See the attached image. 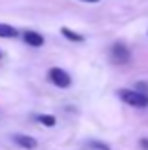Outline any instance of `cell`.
<instances>
[{"instance_id":"4","label":"cell","mask_w":148,"mask_h":150,"mask_svg":"<svg viewBox=\"0 0 148 150\" xmlns=\"http://www.w3.org/2000/svg\"><path fill=\"white\" fill-rule=\"evenodd\" d=\"M13 141H15V144H19L21 148H27V150L36 148V141H34L32 137H29V135H15Z\"/></svg>"},{"instance_id":"7","label":"cell","mask_w":148,"mask_h":150,"mask_svg":"<svg viewBox=\"0 0 148 150\" xmlns=\"http://www.w3.org/2000/svg\"><path fill=\"white\" fill-rule=\"evenodd\" d=\"M61 33H63L65 38H68V40H72V42H82V40H84V36H82V34H76L74 30L67 29V27H63V29H61Z\"/></svg>"},{"instance_id":"3","label":"cell","mask_w":148,"mask_h":150,"mask_svg":"<svg viewBox=\"0 0 148 150\" xmlns=\"http://www.w3.org/2000/svg\"><path fill=\"white\" fill-rule=\"evenodd\" d=\"M49 80H51L57 88H68V86H70V76H68L63 69H57V67L49 70Z\"/></svg>"},{"instance_id":"10","label":"cell","mask_w":148,"mask_h":150,"mask_svg":"<svg viewBox=\"0 0 148 150\" xmlns=\"http://www.w3.org/2000/svg\"><path fill=\"white\" fill-rule=\"evenodd\" d=\"M141 148L142 150H148V139H141Z\"/></svg>"},{"instance_id":"9","label":"cell","mask_w":148,"mask_h":150,"mask_svg":"<svg viewBox=\"0 0 148 150\" xmlns=\"http://www.w3.org/2000/svg\"><path fill=\"white\" fill-rule=\"evenodd\" d=\"M87 148H91V150H112L110 146H108L106 143H103V141H87Z\"/></svg>"},{"instance_id":"12","label":"cell","mask_w":148,"mask_h":150,"mask_svg":"<svg viewBox=\"0 0 148 150\" xmlns=\"http://www.w3.org/2000/svg\"><path fill=\"white\" fill-rule=\"evenodd\" d=\"M0 59H2V51H0Z\"/></svg>"},{"instance_id":"11","label":"cell","mask_w":148,"mask_h":150,"mask_svg":"<svg viewBox=\"0 0 148 150\" xmlns=\"http://www.w3.org/2000/svg\"><path fill=\"white\" fill-rule=\"evenodd\" d=\"M82 2H99V0H82Z\"/></svg>"},{"instance_id":"1","label":"cell","mask_w":148,"mask_h":150,"mask_svg":"<svg viewBox=\"0 0 148 150\" xmlns=\"http://www.w3.org/2000/svg\"><path fill=\"white\" fill-rule=\"evenodd\" d=\"M118 95L125 105H131L135 108H144V106H148V95L146 93H141L139 89H120Z\"/></svg>"},{"instance_id":"5","label":"cell","mask_w":148,"mask_h":150,"mask_svg":"<svg viewBox=\"0 0 148 150\" xmlns=\"http://www.w3.org/2000/svg\"><path fill=\"white\" fill-rule=\"evenodd\" d=\"M25 42L29 46H32V48H40L42 44H44V36L42 34H38V33H32V30H29V33H25Z\"/></svg>"},{"instance_id":"6","label":"cell","mask_w":148,"mask_h":150,"mask_svg":"<svg viewBox=\"0 0 148 150\" xmlns=\"http://www.w3.org/2000/svg\"><path fill=\"white\" fill-rule=\"evenodd\" d=\"M15 36H17V30L13 27L0 23V38H15Z\"/></svg>"},{"instance_id":"8","label":"cell","mask_w":148,"mask_h":150,"mask_svg":"<svg viewBox=\"0 0 148 150\" xmlns=\"http://www.w3.org/2000/svg\"><path fill=\"white\" fill-rule=\"evenodd\" d=\"M36 120L40 122V124H44V125H48V127H53L55 125V116H49V114H40V116H36Z\"/></svg>"},{"instance_id":"2","label":"cell","mask_w":148,"mask_h":150,"mask_svg":"<svg viewBox=\"0 0 148 150\" xmlns=\"http://www.w3.org/2000/svg\"><path fill=\"white\" fill-rule=\"evenodd\" d=\"M110 57L114 63H118V65H125V63H129L131 59V53H129V48L123 44H114L110 50Z\"/></svg>"}]
</instances>
